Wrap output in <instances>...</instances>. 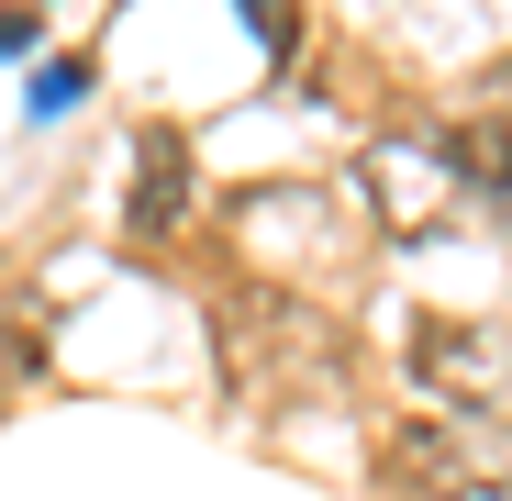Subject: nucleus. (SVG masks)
Returning a JSON list of instances; mask_svg holds the SVG:
<instances>
[{
	"instance_id": "f257e3e1",
	"label": "nucleus",
	"mask_w": 512,
	"mask_h": 501,
	"mask_svg": "<svg viewBox=\"0 0 512 501\" xmlns=\"http://www.w3.org/2000/svg\"><path fill=\"white\" fill-rule=\"evenodd\" d=\"M401 468L435 490V501H501V479H479V457H468L457 435H412V446H401Z\"/></svg>"
},
{
	"instance_id": "f03ea898",
	"label": "nucleus",
	"mask_w": 512,
	"mask_h": 501,
	"mask_svg": "<svg viewBox=\"0 0 512 501\" xmlns=\"http://www.w3.org/2000/svg\"><path fill=\"white\" fill-rule=\"evenodd\" d=\"M179 212H190V156H179V134H156V145H145V201H134V223L167 234Z\"/></svg>"
},
{
	"instance_id": "7ed1b4c3",
	"label": "nucleus",
	"mask_w": 512,
	"mask_h": 501,
	"mask_svg": "<svg viewBox=\"0 0 512 501\" xmlns=\"http://www.w3.org/2000/svg\"><path fill=\"white\" fill-rule=\"evenodd\" d=\"M78 101H90V67H78V56H67V67H34V90H23V112H34V123H67Z\"/></svg>"
},
{
	"instance_id": "20e7f679",
	"label": "nucleus",
	"mask_w": 512,
	"mask_h": 501,
	"mask_svg": "<svg viewBox=\"0 0 512 501\" xmlns=\"http://www.w3.org/2000/svg\"><path fill=\"white\" fill-rule=\"evenodd\" d=\"M457 156H468V179H479V190H512V145H490V134H468Z\"/></svg>"
},
{
	"instance_id": "39448f33",
	"label": "nucleus",
	"mask_w": 512,
	"mask_h": 501,
	"mask_svg": "<svg viewBox=\"0 0 512 501\" xmlns=\"http://www.w3.org/2000/svg\"><path fill=\"white\" fill-rule=\"evenodd\" d=\"M245 12H256V45H268V56L290 45V12H279V0H245Z\"/></svg>"
},
{
	"instance_id": "423d86ee",
	"label": "nucleus",
	"mask_w": 512,
	"mask_h": 501,
	"mask_svg": "<svg viewBox=\"0 0 512 501\" xmlns=\"http://www.w3.org/2000/svg\"><path fill=\"white\" fill-rule=\"evenodd\" d=\"M0 56H34V23L23 12H0Z\"/></svg>"
},
{
	"instance_id": "0eeeda50",
	"label": "nucleus",
	"mask_w": 512,
	"mask_h": 501,
	"mask_svg": "<svg viewBox=\"0 0 512 501\" xmlns=\"http://www.w3.org/2000/svg\"><path fill=\"white\" fill-rule=\"evenodd\" d=\"M490 101H501V112H512V56H490Z\"/></svg>"
}]
</instances>
